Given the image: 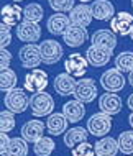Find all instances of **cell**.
Segmentation results:
<instances>
[{
    "mask_svg": "<svg viewBox=\"0 0 133 156\" xmlns=\"http://www.w3.org/2000/svg\"><path fill=\"white\" fill-rule=\"evenodd\" d=\"M15 128V113L10 110H2L0 113V132L8 133Z\"/></svg>",
    "mask_w": 133,
    "mask_h": 156,
    "instance_id": "cell-32",
    "label": "cell"
},
{
    "mask_svg": "<svg viewBox=\"0 0 133 156\" xmlns=\"http://www.w3.org/2000/svg\"><path fill=\"white\" fill-rule=\"evenodd\" d=\"M68 119L64 117L63 112H53L51 115L48 117L46 120V130L49 135H53V136H58V135H64L68 132Z\"/></svg>",
    "mask_w": 133,
    "mask_h": 156,
    "instance_id": "cell-21",
    "label": "cell"
},
{
    "mask_svg": "<svg viewBox=\"0 0 133 156\" xmlns=\"http://www.w3.org/2000/svg\"><path fill=\"white\" fill-rule=\"evenodd\" d=\"M12 44V30H10V25L7 23H0V48L7 49L8 46Z\"/></svg>",
    "mask_w": 133,
    "mask_h": 156,
    "instance_id": "cell-34",
    "label": "cell"
},
{
    "mask_svg": "<svg viewBox=\"0 0 133 156\" xmlns=\"http://www.w3.org/2000/svg\"><path fill=\"white\" fill-rule=\"evenodd\" d=\"M16 38L20 41L26 44H31V43H36L40 41L41 38V28L38 23H31V22H23L16 27Z\"/></svg>",
    "mask_w": 133,
    "mask_h": 156,
    "instance_id": "cell-12",
    "label": "cell"
},
{
    "mask_svg": "<svg viewBox=\"0 0 133 156\" xmlns=\"http://www.w3.org/2000/svg\"><path fill=\"white\" fill-rule=\"evenodd\" d=\"M74 99L79 100L82 104H90L95 100L97 97V86H95V81L90 77H82L77 81L76 90H74Z\"/></svg>",
    "mask_w": 133,
    "mask_h": 156,
    "instance_id": "cell-7",
    "label": "cell"
},
{
    "mask_svg": "<svg viewBox=\"0 0 133 156\" xmlns=\"http://www.w3.org/2000/svg\"><path fill=\"white\" fill-rule=\"evenodd\" d=\"M99 108L103 113L117 115V113L122 112V99L117 94H114V92H105L99 99Z\"/></svg>",
    "mask_w": 133,
    "mask_h": 156,
    "instance_id": "cell-19",
    "label": "cell"
},
{
    "mask_svg": "<svg viewBox=\"0 0 133 156\" xmlns=\"http://www.w3.org/2000/svg\"><path fill=\"white\" fill-rule=\"evenodd\" d=\"M40 49H41V58H43L44 64H56L64 56L63 46L56 40H44L43 43H40Z\"/></svg>",
    "mask_w": 133,
    "mask_h": 156,
    "instance_id": "cell-8",
    "label": "cell"
},
{
    "mask_svg": "<svg viewBox=\"0 0 133 156\" xmlns=\"http://www.w3.org/2000/svg\"><path fill=\"white\" fill-rule=\"evenodd\" d=\"M112 115L109 113H103V112H97L87 120V126L86 128L89 130L90 135L94 136H99V138H103L110 133L112 130Z\"/></svg>",
    "mask_w": 133,
    "mask_h": 156,
    "instance_id": "cell-1",
    "label": "cell"
},
{
    "mask_svg": "<svg viewBox=\"0 0 133 156\" xmlns=\"http://www.w3.org/2000/svg\"><path fill=\"white\" fill-rule=\"evenodd\" d=\"M130 38H131V41H133V30H131V33H130Z\"/></svg>",
    "mask_w": 133,
    "mask_h": 156,
    "instance_id": "cell-42",
    "label": "cell"
},
{
    "mask_svg": "<svg viewBox=\"0 0 133 156\" xmlns=\"http://www.w3.org/2000/svg\"><path fill=\"white\" fill-rule=\"evenodd\" d=\"M22 18H23V8L18 3H7L2 8V22L3 23L10 25V27H15V25H20Z\"/></svg>",
    "mask_w": 133,
    "mask_h": 156,
    "instance_id": "cell-25",
    "label": "cell"
},
{
    "mask_svg": "<svg viewBox=\"0 0 133 156\" xmlns=\"http://www.w3.org/2000/svg\"><path fill=\"white\" fill-rule=\"evenodd\" d=\"M12 62V53L8 49H2L0 51V69H8Z\"/></svg>",
    "mask_w": 133,
    "mask_h": 156,
    "instance_id": "cell-36",
    "label": "cell"
},
{
    "mask_svg": "<svg viewBox=\"0 0 133 156\" xmlns=\"http://www.w3.org/2000/svg\"><path fill=\"white\" fill-rule=\"evenodd\" d=\"M10 141H12V138L8 136V133H0V154H3L7 151Z\"/></svg>",
    "mask_w": 133,
    "mask_h": 156,
    "instance_id": "cell-37",
    "label": "cell"
},
{
    "mask_svg": "<svg viewBox=\"0 0 133 156\" xmlns=\"http://www.w3.org/2000/svg\"><path fill=\"white\" fill-rule=\"evenodd\" d=\"M90 43H92V46H99V48H105L114 51L115 46H117V35L112 30L102 28V30H97L90 36Z\"/></svg>",
    "mask_w": 133,
    "mask_h": 156,
    "instance_id": "cell-17",
    "label": "cell"
},
{
    "mask_svg": "<svg viewBox=\"0 0 133 156\" xmlns=\"http://www.w3.org/2000/svg\"><path fill=\"white\" fill-rule=\"evenodd\" d=\"M130 156H133V154H130Z\"/></svg>",
    "mask_w": 133,
    "mask_h": 156,
    "instance_id": "cell-45",
    "label": "cell"
},
{
    "mask_svg": "<svg viewBox=\"0 0 133 156\" xmlns=\"http://www.w3.org/2000/svg\"><path fill=\"white\" fill-rule=\"evenodd\" d=\"M118 150L123 154H133V130H127L118 135Z\"/></svg>",
    "mask_w": 133,
    "mask_h": 156,
    "instance_id": "cell-31",
    "label": "cell"
},
{
    "mask_svg": "<svg viewBox=\"0 0 133 156\" xmlns=\"http://www.w3.org/2000/svg\"><path fill=\"white\" fill-rule=\"evenodd\" d=\"M81 2H82V3H92L94 0H81Z\"/></svg>",
    "mask_w": 133,
    "mask_h": 156,
    "instance_id": "cell-41",
    "label": "cell"
},
{
    "mask_svg": "<svg viewBox=\"0 0 133 156\" xmlns=\"http://www.w3.org/2000/svg\"><path fill=\"white\" fill-rule=\"evenodd\" d=\"M44 16V8L36 2H30L23 8V20L31 23H40Z\"/></svg>",
    "mask_w": 133,
    "mask_h": 156,
    "instance_id": "cell-26",
    "label": "cell"
},
{
    "mask_svg": "<svg viewBox=\"0 0 133 156\" xmlns=\"http://www.w3.org/2000/svg\"><path fill=\"white\" fill-rule=\"evenodd\" d=\"M16 82H18V76L13 69H2L0 73V89L5 90V92H10L16 89Z\"/></svg>",
    "mask_w": 133,
    "mask_h": 156,
    "instance_id": "cell-28",
    "label": "cell"
},
{
    "mask_svg": "<svg viewBox=\"0 0 133 156\" xmlns=\"http://www.w3.org/2000/svg\"><path fill=\"white\" fill-rule=\"evenodd\" d=\"M112 56H114V51L105 49V48H99V46H89L86 51L87 61L94 67H103L105 64H109Z\"/></svg>",
    "mask_w": 133,
    "mask_h": 156,
    "instance_id": "cell-14",
    "label": "cell"
},
{
    "mask_svg": "<svg viewBox=\"0 0 133 156\" xmlns=\"http://www.w3.org/2000/svg\"><path fill=\"white\" fill-rule=\"evenodd\" d=\"M87 67H89V61L86 56L79 53H72L69 54V58L64 61V69L66 73L72 77H82L87 73Z\"/></svg>",
    "mask_w": 133,
    "mask_h": 156,
    "instance_id": "cell-10",
    "label": "cell"
},
{
    "mask_svg": "<svg viewBox=\"0 0 133 156\" xmlns=\"http://www.w3.org/2000/svg\"><path fill=\"white\" fill-rule=\"evenodd\" d=\"M18 59H20V64L25 69H38V66L43 62L40 44L31 43V44L22 46L18 51Z\"/></svg>",
    "mask_w": 133,
    "mask_h": 156,
    "instance_id": "cell-4",
    "label": "cell"
},
{
    "mask_svg": "<svg viewBox=\"0 0 133 156\" xmlns=\"http://www.w3.org/2000/svg\"><path fill=\"white\" fill-rule=\"evenodd\" d=\"M28 154V141L23 140L22 136L12 138L7 151L2 156H26Z\"/></svg>",
    "mask_w": 133,
    "mask_h": 156,
    "instance_id": "cell-27",
    "label": "cell"
},
{
    "mask_svg": "<svg viewBox=\"0 0 133 156\" xmlns=\"http://www.w3.org/2000/svg\"><path fill=\"white\" fill-rule=\"evenodd\" d=\"M131 7H133V0H131Z\"/></svg>",
    "mask_w": 133,
    "mask_h": 156,
    "instance_id": "cell-44",
    "label": "cell"
},
{
    "mask_svg": "<svg viewBox=\"0 0 133 156\" xmlns=\"http://www.w3.org/2000/svg\"><path fill=\"white\" fill-rule=\"evenodd\" d=\"M95 154L97 156H117L118 153V140L112 136H103L94 145Z\"/></svg>",
    "mask_w": 133,
    "mask_h": 156,
    "instance_id": "cell-24",
    "label": "cell"
},
{
    "mask_svg": "<svg viewBox=\"0 0 133 156\" xmlns=\"http://www.w3.org/2000/svg\"><path fill=\"white\" fill-rule=\"evenodd\" d=\"M13 2H23V0H13Z\"/></svg>",
    "mask_w": 133,
    "mask_h": 156,
    "instance_id": "cell-43",
    "label": "cell"
},
{
    "mask_svg": "<svg viewBox=\"0 0 133 156\" xmlns=\"http://www.w3.org/2000/svg\"><path fill=\"white\" fill-rule=\"evenodd\" d=\"M128 123H130V126L133 128V112L130 113V115H128Z\"/></svg>",
    "mask_w": 133,
    "mask_h": 156,
    "instance_id": "cell-40",
    "label": "cell"
},
{
    "mask_svg": "<svg viewBox=\"0 0 133 156\" xmlns=\"http://www.w3.org/2000/svg\"><path fill=\"white\" fill-rule=\"evenodd\" d=\"M128 82H130V86L133 87V71H131L130 74H128Z\"/></svg>",
    "mask_w": 133,
    "mask_h": 156,
    "instance_id": "cell-39",
    "label": "cell"
},
{
    "mask_svg": "<svg viewBox=\"0 0 133 156\" xmlns=\"http://www.w3.org/2000/svg\"><path fill=\"white\" fill-rule=\"evenodd\" d=\"M30 108L35 117H49L54 110V100L48 92H38L33 94L30 99Z\"/></svg>",
    "mask_w": 133,
    "mask_h": 156,
    "instance_id": "cell-3",
    "label": "cell"
},
{
    "mask_svg": "<svg viewBox=\"0 0 133 156\" xmlns=\"http://www.w3.org/2000/svg\"><path fill=\"white\" fill-rule=\"evenodd\" d=\"M48 73H44L43 69H31L25 76L23 87L25 90L31 92V94H38V92H44V89L48 87Z\"/></svg>",
    "mask_w": 133,
    "mask_h": 156,
    "instance_id": "cell-5",
    "label": "cell"
},
{
    "mask_svg": "<svg viewBox=\"0 0 133 156\" xmlns=\"http://www.w3.org/2000/svg\"><path fill=\"white\" fill-rule=\"evenodd\" d=\"M56 148V143L51 136H43L41 140H38L33 145V153L36 156H49L54 151Z\"/></svg>",
    "mask_w": 133,
    "mask_h": 156,
    "instance_id": "cell-29",
    "label": "cell"
},
{
    "mask_svg": "<svg viewBox=\"0 0 133 156\" xmlns=\"http://www.w3.org/2000/svg\"><path fill=\"white\" fill-rule=\"evenodd\" d=\"M89 135L90 133H89L87 128H82V126H72V128H69L68 132L64 133V145L72 150V148H76L77 145L87 141Z\"/></svg>",
    "mask_w": 133,
    "mask_h": 156,
    "instance_id": "cell-23",
    "label": "cell"
},
{
    "mask_svg": "<svg viewBox=\"0 0 133 156\" xmlns=\"http://www.w3.org/2000/svg\"><path fill=\"white\" fill-rule=\"evenodd\" d=\"M49 7L56 13H66V12H71L76 5H74V0H49Z\"/></svg>",
    "mask_w": 133,
    "mask_h": 156,
    "instance_id": "cell-33",
    "label": "cell"
},
{
    "mask_svg": "<svg viewBox=\"0 0 133 156\" xmlns=\"http://www.w3.org/2000/svg\"><path fill=\"white\" fill-rule=\"evenodd\" d=\"M90 7H92V13L95 20L109 22L115 16V7L114 3H110V0H94L90 3Z\"/></svg>",
    "mask_w": 133,
    "mask_h": 156,
    "instance_id": "cell-20",
    "label": "cell"
},
{
    "mask_svg": "<svg viewBox=\"0 0 133 156\" xmlns=\"http://www.w3.org/2000/svg\"><path fill=\"white\" fill-rule=\"evenodd\" d=\"M127 105H128V108L133 112V94L128 95V99H127Z\"/></svg>",
    "mask_w": 133,
    "mask_h": 156,
    "instance_id": "cell-38",
    "label": "cell"
},
{
    "mask_svg": "<svg viewBox=\"0 0 133 156\" xmlns=\"http://www.w3.org/2000/svg\"><path fill=\"white\" fill-rule=\"evenodd\" d=\"M76 86H77V81L72 76H69L68 73L58 74L54 77V82H53V87H54L56 94L61 95V97H68L71 94H74Z\"/></svg>",
    "mask_w": 133,
    "mask_h": 156,
    "instance_id": "cell-16",
    "label": "cell"
},
{
    "mask_svg": "<svg viewBox=\"0 0 133 156\" xmlns=\"http://www.w3.org/2000/svg\"><path fill=\"white\" fill-rule=\"evenodd\" d=\"M44 130H46V125H44L43 122L33 119V120L25 122L23 126H22V130H20V133H22L23 140H26L28 143H33V145H35L38 140L43 138Z\"/></svg>",
    "mask_w": 133,
    "mask_h": 156,
    "instance_id": "cell-13",
    "label": "cell"
},
{
    "mask_svg": "<svg viewBox=\"0 0 133 156\" xmlns=\"http://www.w3.org/2000/svg\"><path fill=\"white\" fill-rule=\"evenodd\" d=\"M125 84H127L125 76H123V73H120L117 67L107 69L105 73L100 76V86L105 89V92H114V94H117V92L123 90Z\"/></svg>",
    "mask_w": 133,
    "mask_h": 156,
    "instance_id": "cell-6",
    "label": "cell"
},
{
    "mask_svg": "<svg viewBox=\"0 0 133 156\" xmlns=\"http://www.w3.org/2000/svg\"><path fill=\"white\" fill-rule=\"evenodd\" d=\"M71 153H72V156H95V150L94 145H90L89 141H84L71 150Z\"/></svg>",
    "mask_w": 133,
    "mask_h": 156,
    "instance_id": "cell-35",
    "label": "cell"
},
{
    "mask_svg": "<svg viewBox=\"0 0 133 156\" xmlns=\"http://www.w3.org/2000/svg\"><path fill=\"white\" fill-rule=\"evenodd\" d=\"M87 40H89V31L82 27H74V25H71L69 30L63 35V41L69 48H79Z\"/></svg>",
    "mask_w": 133,
    "mask_h": 156,
    "instance_id": "cell-18",
    "label": "cell"
},
{
    "mask_svg": "<svg viewBox=\"0 0 133 156\" xmlns=\"http://www.w3.org/2000/svg\"><path fill=\"white\" fill-rule=\"evenodd\" d=\"M69 20L71 25L74 27H82L87 28L94 20V13H92V7L89 3H81V5H76L72 10L69 12Z\"/></svg>",
    "mask_w": 133,
    "mask_h": 156,
    "instance_id": "cell-9",
    "label": "cell"
},
{
    "mask_svg": "<svg viewBox=\"0 0 133 156\" xmlns=\"http://www.w3.org/2000/svg\"><path fill=\"white\" fill-rule=\"evenodd\" d=\"M71 27L69 15L66 13H53L46 22V28L53 36H63Z\"/></svg>",
    "mask_w": 133,
    "mask_h": 156,
    "instance_id": "cell-15",
    "label": "cell"
},
{
    "mask_svg": "<svg viewBox=\"0 0 133 156\" xmlns=\"http://www.w3.org/2000/svg\"><path fill=\"white\" fill-rule=\"evenodd\" d=\"M30 99L31 97L26 95V90L16 87V89L5 94L3 104H5L7 110L13 112V113H23L28 107H30Z\"/></svg>",
    "mask_w": 133,
    "mask_h": 156,
    "instance_id": "cell-2",
    "label": "cell"
},
{
    "mask_svg": "<svg viewBox=\"0 0 133 156\" xmlns=\"http://www.w3.org/2000/svg\"><path fill=\"white\" fill-rule=\"evenodd\" d=\"M115 67L120 73H128L130 74L133 71V53L131 51H123L117 54L115 58Z\"/></svg>",
    "mask_w": 133,
    "mask_h": 156,
    "instance_id": "cell-30",
    "label": "cell"
},
{
    "mask_svg": "<svg viewBox=\"0 0 133 156\" xmlns=\"http://www.w3.org/2000/svg\"><path fill=\"white\" fill-rule=\"evenodd\" d=\"M63 113H64L66 119H68L69 123H77L86 115V105L76 99L69 100V102H66L63 105Z\"/></svg>",
    "mask_w": 133,
    "mask_h": 156,
    "instance_id": "cell-22",
    "label": "cell"
},
{
    "mask_svg": "<svg viewBox=\"0 0 133 156\" xmlns=\"http://www.w3.org/2000/svg\"><path fill=\"white\" fill-rule=\"evenodd\" d=\"M110 30L115 35L120 36H130L133 30V15L128 12H118L114 18L110 20Z\"/></svg>",
    "mask_w": 133,
    "mask_h": 156,
    "instance_id": "cell-11",
    "label": "cell"
}]
</instances>
